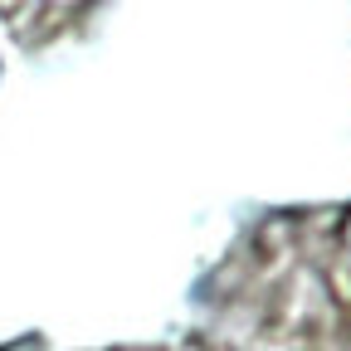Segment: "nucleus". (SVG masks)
Returning a JSON list of instances; mask_svg holds the SVG:
<instances>
[]
</instances>
